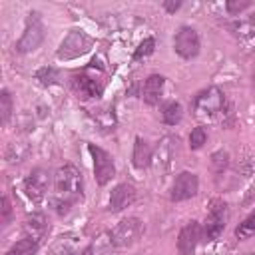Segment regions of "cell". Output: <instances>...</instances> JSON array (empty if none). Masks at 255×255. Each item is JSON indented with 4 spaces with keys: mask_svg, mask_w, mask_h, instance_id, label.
Wrapping results in <instances>:
<instances>
[{
    "mask_svg": "<svg viewBox=\"0 0 255 255\" xmlns=\"http://www.w3.org/2000/svg\"><path fill=\"white\" fill-rule=\"evenodd\" d=\"M173 48H175V52H177L183 60L195 58V56L199 54V48H201L197 32H195L193 28H189V26H181V28L175 32V36H173Z\"/></svg>",
    "mask_w": 255,
    "mask_h": 255,
    "instance_id": "cell-8",
    "label": "cell"
},
{
    "mask_svg": "<svg viewBox=\"0 0 255 255\" xmlns=\"http://www.w3.org/2000/svg\"><path fill=\"white\" fill-rule=\"evenodd\" d=\"M227 163H229V155L225 151H217V153L211 155V165H213L215 173H221L227 167Z\"/></svg>",
    "mask_w": 255,
    "mask_h": 255,
    "instance_id": "cell-26",
    "label": "cell"
},
{
    "mask_svg": "<svg viewBox=\"0 0 255 255\" xmlns=\"http://www.w3.org/2000/svg\"><path fill=\"white\" fill-rule=\"evenodd\" d=\"M201 225L197 221H189L185 227H181L179 231V237H177V251L179 255H191L201 239Z\"/></svg>",
    "mask_w": 255,
    "mask_h": 255,
    "instance_id": "cell-12",
    "label": "cell"
},
{
    "mask_svg": "<svg viewBox=\"0 0 255 255\" xmlns=\"http://www.w3.org/2000/svg\"><path fill=\"white\" fill-rule=\"evenodd\" d=\"M181 118H183V108H181L179 102L169 100V102H165V104L161 106V120H163L167 126H175V124H179Z\"/></svg>",
    "mask_w": 255,
    "mask_h": 255,
    "instance_id": "cell-18",
    "label": "cell"
},
{
    "mask_svg": "<svg viewBox=\"0 0 255 255\" xmlns=\"http://www.w3.org/2000/svg\"><path fill=\"white\" fill-rule=\"evenodd\" d=\"M88 149H90V153H92V157H94L96 181H98V185H106V183L116 175L114 159H112V155H110L106 149H102V147H98V145H94V143H90Z\"/></svg>",
    "mask_w": 255,
    "mask_h": 255,
    "instance_id": "cell-9",
    "label": "cell"
},
{
    "mask_svg": "<svg viewBox=\"0 0 255 255\" xmlns=\"http://www.w3.org/2000/svg\"><path fill=\"white\" fill-rule=\"evenodd\" d=\"M8 219H10V201L8 197H4L2 199V221L8 223Z\"/></svg>",
    "mask_w": 255,
    "mask_h": 255,
    "instance_id": "cell-28",
    "label": "cell"
},
{
    "mask_svg": "<svg viewBox=\"0 0 255 255\" xmlns=\"http://www.w3.org/2000/svg\"><path fill=\"white\" fill-rule=\"evenodd\" d=\"M135 201V189L129 183H120L114 187L112 195H110V209L112 211H122L126 207H129Z\"/></svg>",
    "mask_w": 255,
    "mask_h": 255,
    "instance_id": "cell-14",
    "label": "cell"
},
{
    "mask_svg": "<svg viewBox=\"0 0 255 255\" xmlns=\"http://www.w3.org/2000/svg\"><path fill=\"white\" fill-rule=\"evenodd\" d=\"M131 159H133V165H135L137 169L147 167V165L151 163V159H153L149 143H147L143 137H139V135L135 137V143H133V155H131Z\"/></svg>",
    "mask_w": 255,
    "mask_h": 255,
    "instance_id": "cell-17",
    "label": "cell"
},
{
    "mask_svg": "<svg viewBox=\"0 0 255 255\" xmlns=\"http://www.w3.org/2000/svg\"><path fill=\"white\" fill-rule=\"evenodd\" d=\"M36 78L40 80L42 86H52V84H58L60 72H58L56 68H52V66H44V68H40V70L36 72Z\"/></svg>",
    "mask_w": 255,
    "mask_h": 255,
    "instance_id": "cell-21",
    "label": "cell"
},
{
    "mask_svg": "<svg viewBox=\"0 0 255 255\" xmlns=\"http://www.w3.org/2000/svg\"><path fill=\"white\" fill-rule=\"evenodd\" d=\"M229 30L233 32V36H237L239 40H247L255 36V14L249 16H235L229 22Z\"/></svg>",
    "mask_w": 255,
    "mask_h": 255,
    "instance_id": "cell-16",
    "label": "cell"
},
{
    "mask_svg": "<svg viewBox=\"0 0 255 255\" xmlns=\"http://www.w3.org/2000/svg\"><path fill=\"white\" fill-rule=\"evenodd\" d=\"M48 183H50V173L44 167H36L24 179V191L32 201H40L48 191Z\"/></svg>",
    "mask_w": 255,
    "mask_h": 255,
    "instance_id": "cell-11",
    "label": "cell"
},
{
    "mask_svg": "<svg viewBox=\"0 0 255 255\" xmlns=\"http://www.w3.org/2000/svg\"><path fill=\"white\" fill-rule=\"evenodd\" d=\"M44 40V24H42V18L38 12H30L28 14V20H26V28H24V34L18 42V52H32L36 50Z\"/></svg>",
    "mask_w": 255,
    "mask_h": 255,
    "instance_id": "cell-5",
    "label": "cell"
},
{
    "mask_svg": "<svg viewBox=\"0 0 255 255\" xmlns=\"http://www.w3.org/2000/svg\"><path fill=\"white\" fill-rule=\"evenodd\" d=\"M199 189V179L195 173L191 171H181L173 183H171V191H169V199L171 201H185L189 197H193Z\"/></svg>",
    "mask_w": 255,
    "mask_h": 255,
    "instance_id": "cell-10",
    "label": "cell"
},
{
    "mask_svg": "<svg viewBox=\"0 0 255 255\" xmlns=\"http://www.w3.org/2000/svg\"><path fill=\"white\" fill-rule=\"evenodd\" d=\"M24 237H30L38 243H42L46 239V235L50 233V225H48V219L44 213H32L24 219Z\"/></svg>",
    "mask_w": 255,
    "mask_h": 255,
    "instance_id": "cell-13",
    "label": "cell"
},
{
    "mask_svg": "<svg viewBox=\"0 0 255 255\" xmlns=\"http://www.w3.org/2000/svg\"><path fill=\"white\" fill-rule=\"evenodd\" d=\"M72 88L78 94V98L82 100H92V98H100L104 92V84L98 76L90 74V68L82 70L80 74L72 76Z\"/></svg>",
    "mask_w": 255,
    "mask_h": 255,
    "instance_id": "cell-7",
    "label": "cell"
},
{
    "mask_svg": "<svg viewBox=\"0 0 255 255\" xmlns=\"http://www.w3.org/2000/svg\"><path fill=\"white\" fill-rule=\"evenodd\" d=\"M223 112H225V94L215 86L201 90L193 100V116L203 124L217 122L223 116Z\"/></svg>",
    "mask_w": 255,
    "mask_h": 255,
    "instance_id": "cell-2",
    "label": "cell"
},
{
    "mask_svg": "<svg viewBox=\"0 0 255 255\" xmlns=\"http://www.w3.org/2000/svg\"><path fill=\"white\" fill-rule=\"evenodd\" d=\"M141 233H143V223L137 217H126L110 231L114 247H129L141 237Z\"/></svg>",
    "mask_w": 255,
    "mask_h": 255,
    "instance_id": "cell-3",
    "label": "cell"
},
{
    "mask_svg": "<svg viewBox=\"0 0 255 255\" xmlns=\"http://www.w3.org/2000/svg\"><path fill=\"white\" fill-rule=\"evenodd\" d=\"M173 143H177V139L165 137L157 145V161H161V163H169L171 161V157H173Z\"/></svg>",
    "mask_w": 255,
    "mask_h": 255,
    "instance_id": "cell-22",
    "label": "cell"
},
{
    "mask_svg": "<svg viewBox=\"0 0 255 255\" xmlns=\"http://www.w3.org/2000/svg\"><path fill=\"white\" fill-rule=\"evenodd\" d=\"M153 48H155V40H153V38H145V40L137 46V50L133 52V60L147 58L149 54H153Z\"/></svg>",
    "mask_w": 255,
    "mask_h": 255,
    "instance_id": "cell-25",
    "label": "cell"
},
{
    "mask_svg": "<svg viewBox=\"0 0 255 255\" xmlns=\"http://www.w3.org/2000/svg\"><path fill=\"white\" fill-rule=\"evenodd\" d=\"M163 86H165L163 76H159V74H151V76L143 82V88H141V98H143V102L149 104V106L159 104L161 94H163Z\"/></svg>",
    "mask_w": 255,
    "mask_h": 255,
    "instance_id": "cell-15",
    "label": "cell"
},
{
    "mask_svg": "<svg viewBox=\"0 0 255 255\" xmlns=\"http://www.w3.org/2000/svg\"><path fill=\"white\" fill-rule=\"evenodd\" d=\"M92 48V38L82 32V30H72L64 42L60 44V50H58V58L62 60H72V58H78L82 54H86L88 50Z\"/></svg>",
    "mask_w": 255,
    "mask_h": 255,
    "instance_id": "cell-6",
    "label": "cell"
},
{
    "mask_svg": "<svg viewBox=\"0 0 255 255\" xmlns=\"http://www.w3.org/2000/svg\"><path fill=\"white\" fill-rule=\"evenodd\" d=\"M54 207L60 215H68L72 205L82 199L84 195V177H82V171L72 165V163H66V165H60L54 173Z\"/></svg>",
    "mask_w": 255,
    "mask_h": 255,
    "instance_id": "cell-1",
    "label": "cell"
},
{
    "mask_svg": "<svg viewBox=\"0 0 255 255\" xmlns=\"http://www.w3.org/2000/svg\"><path fill=\"white\" fill-rule=\"evenodd\" d=\"M225 223H227V203L221 199L211 201V207H209V213L203 225V237L207 241H215L223 233Z\"/></svg>",
    "mask_w": 255,
    "mask_h": 255,
    "instance_id": "cell-4",
    "label": "cell"
},
{
    "mask_svg": "<svg viewBox=\"0 0 255 255\" xmlns=\"http://www.w3.org/2000/svg\"><path fill=\"white\" fill-rule=\"evenodd\" d=\"M253 233H255V209H253V211H251V213L237 225V229H235V237L243 241V239H249Z\"/></svg>",
    "mask_w": 255,
    "mask_h": 255,
    "instance_id": "cell-20",
    "label": "cell"
},
{
    "mask_svg": "<svg viewBox=\"0 0 255 255\" xmlns=\"http://www.w3.org/2000/svg\"><path fill=\"white\" fill-rule=\"evenodd\" d=\"M249 6H251V2H247V0H243V2H237V0L225 2V10H227L231 16H241V12L247 10Z\"/></svg>",
    "mask_w": 255,
    "mask_h": 255,
    "instance_id": "cell-27",
    "label": "cell"
},
{
    "mask_svg": "<svg viewBox=\"0 0 255 255\" xmlns=\"http://www.w3.org/2000/svg\"><path fill=\"white\" fill-rule=\"evenodd\" d=\"M179 6H181V2H163V8H165L167 12H175Z\"/></svg>",
    "mask_w": 255,
    "mask_h": 255,
    "instance_id": "cell-29",
    "label": "cell"
},
{
    "mask_svg": "<svg viewBox=\"0 0 255 255\" xmlns=\"http://www.w3.org/2000/svg\"><path fill=\"white\" fill-rule=\"evenodd\" d=\"M10 116H12V96L8 90H2L0 92V122L8 124Z\"/></svg>",
    "mask_w": 255,
    "mask_h": 255,
    "instance_id": "cell-23",
    "label": "cell"
},
{
    "mask_svg": "<svg viewBox=\"0 0 255 255\" xmlns=\"http://www.w3.org/2000/svg\"><path fill=\"white\" fill-rule=\"evenodd\" d=\"M38 247H40L38 241L30 239V237H22L20 241H16V243L6 251V255H36V253H38Z\"/></svg>",
    "mask_w": 255,
    "mask_h": 255,
    "instance_id": "cell-19",
    "label": "cell"
},
{
    "mask_svg": "<svg viewBox=\"0 0 255 255\" xmlns=\"http://www.w3.org/2000/svg\"><path fill=\"white\" fill-rule=\"evenodd\" d=\"M205 141H207V131H205V128H203V126L193 128L191 133H189V147H191V149H201Z\"/></svg>",
    "mask_w": 255,
    "mask_h": 255,
    "instance_id": "cell-24",
    "label": "cell"
}]
</instances>
